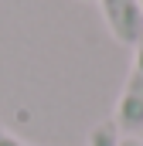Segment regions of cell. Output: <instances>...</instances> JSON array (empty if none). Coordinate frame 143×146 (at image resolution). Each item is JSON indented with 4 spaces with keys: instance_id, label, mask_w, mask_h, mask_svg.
Here are the masks:
<instances>
[{
    "instance_id": "obj_1",
    "label": "cell",
    "mask_w": 143,
    "mask_h": 146,
    "mask_svg": "<svg viewBox=\"0 0 143 146\" xmlns=\"http://www.w3.org/2000/svg\"><path fill=\"white\" fill-rule=\"evenodd\" d=\"M116 129L133 136L143 126V34L133 44V61H130V75L123 82L119 102H116V115H112Z\"/></svg>"
},
{
    "instance_id": "obj_2",
    "label": "cell",
    "mask_w": 143,
    "mask_h": 146,
    "mask_svg": "<svg viewBox=\"0 0 143 146\" xmlns=\"http://www.w3.org/2000/svg\"><path fill=\"white\" fill-rule=\"evenodd\" d=\"M102 7V21H106L109 34L119 44L133 48L143 34V7L140 0H99Z\"/></svg>"
},
{
    "instance_id": "obj_3",
    "label": "cell",
    "mask_w": 143,
    "mask_h": 146,
    "mask_svg": "<svg viewBox=\"0 0 143 146\" xmlns=\"http://www.w3.org/2000/svg\"><path fill=\"white\" fill-rule=\"evenodd\" d=\"M119 129H116V122L109 119V122H99L96 129H92V136H89V146H119Z\"/></svg>"
},
{
    "instance_id": "obj_4",
    "label": "cell",
    "mask_w": 143,
    "mask_h": 146,
    "mask_svg": "<svg viewBox=\"0 0 143 146\" xmlns=\"http://www.w3.org/2000/svg\"><path fill=\"white\" fill-rule=\"evenodd\" d=\"M0 146H31V143H24V139H17L10 129H0Z\"/></svg>"
},
{
    "instance_id": "obj_5",
    "label": "cell",
    "mask_w": 143,
    "mask_h": 146,
    "mask_svg": "<svg viewBox=\"0 0 143 146\" xmlns=\"http://www.w3.org/2000/svg\"><path fill=\"white\" fill-rule=\"evenodd\" d=\"M119 146H143L140 136H119Z\"/></svg>"
},
{
    "instance_id": "obj_6",
    "label": "cell",
    "mask_w": 143,
    "mask_h": 146,
    "mask_svg": "<svg viewBox=\"0 0 143 146\" xmlns=\"http://www.w3.org/2000/svg\"><path fill=\"white\" fill-rule=\"evenodd\" d=\"M140 7H143V0H140Z\"/></svg>"
}]
</instances>
